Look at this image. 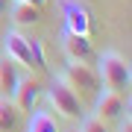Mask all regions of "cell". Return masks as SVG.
I'll return each mask as SVG.
<instances>
[{"label":"cell","mask_w":132,"mask_h":132,"mask_svg":"<svg viewBox=\"0 0 132 132\" xmlns=\"http://www.w3.org/2000/svg\"><path fill=\"white\" fill-rule=\"evenodd\" d=\"M24 3H32V6H38V9H44V6H47V0H24Z\"/></svg>","instance_id":"e0dca14e"},{"label":"cell","mask_w":132,"mask_h":132,"mask_svg":"<svg viewBox=\"0 0 132 132\" xmlns=\"http://www.w3.org/2000/svg\"><path fill=\"white\" fill-rule=\"evenodd\" d=\"M62 18H65V29L68 32H79V35H91V12L85 9L79 0H59Z\"/></svg>","instance_id":"5b68a950"},{"label":"cell","mask_w":132,"mask_h":132,"mask_svg":"<svg viewBox=\"0 0 132 132\" xmlns=\"http://www.w3.org/2000/svg\"><path fill=\"white\" fill-rule=\"evenodd\" d=\"M126 109H129V103L123 100L120 91L103 88V91H97V94H94V114H97L103 123H109V120H120Z\"/></svg>","instance_id":"277c9868"},{"label":"cell","mask_w":132,"mask_h":132,"mask_svg":"<svg viewBox=\"0 0 132 132\" xmlns=\"http://www.w3.org/2000/svg\"><path fill=\"white\" fill-rule=\"evenodd\" d=\"M27 132H59V123L50 112H41V109H32L29 112V126Z\"/></svg>","instance_id":"8fae6325"},{"label":"cell","mask_w":132,"mask_h":132,"mask_svg":"<svg viewBox=\"0 0 132 132\" xmlns=\"http://www.w3.org/2000/svg\"><path fill=\"white\" fill-rule=\"evenodd\" d=\"M73 132H79V129H73Z\"/></svg>","instance_id":"ac0fdd59"},{"label":"cell","mask_w":132,"mask_h":132,"mask_svg":"<svg viewBox=\"0 0 132 132\" xmlns=\"http://www.w3.org/2000/svg\"><path fill=\"white\" fill-rule=\"evenodd\" d=\"M29 41V59H32L35 71H47V56H44V44L41 38H27Z\"/></svg>","instance_id":"4fadbf2b"},{"label":"cell","mask_w":132,"mask_h":132,"mask_svg":"<svg viewBox=\"0 0 132 132\" xmlns=\"http://www.w3.org/2000/svg\"><path fill=\"white\" fill-rule=\"evenodd\" d=\"M59 76L71 85L73 91L79 88L82 94H97V91H100V76H97V71L88 65V62H71V59H68L65 71H62Z\"/></svg>","instance_id":"3957f363"},{"label":"cell","mask_w":132,"mask_h":132,"mask_svg":"<svg viewBox=\"0 0 132 132\" xmlns=\"http://www.w3.org/2000/svg\"><path fill=\"white\" fill-rule=\"evenodd\" d=\"M9 6H12V0H0V18L9 15Z\"/></svg>","instance_id":"2e32d148"},{"label":"cell","mask_w":132,"mask_h":132,"mask_svg":"<svg viewBox=\"0 0 132 132\" xmlns=\"http://www.w3.org/2000/svg\"><path fill=\"white\" fill-rule=\"evenodd\" d=\"M79 132H109V129H106V123L100 120L97 114H85V118H82Z\"/></svg>","instance_id":"5bb4252c"},{"label":"cell","mask_w":132,"mask_h":132,"mask_svg":"<svg viewBox=\"0 0 132 132\" xmlns=\"http://www.w3.org/2000/svg\"><path fill=\"white\" fill-rule=\"evenodd\" d=\"M0 44H3L6 56H9L12 62H18V65H24V68H32V59H29V41H27V35H21V29H9Z\"/></svg>","instance_id":"ba28073f"},{"label":"cell","mask_w":132,"mask_h":132,"mask_svg":"<svg viewBox=\"0 0 132 132\" xmlns=\"http://www.w3.org/2000/svg\"><path fill=\"white\" fill-rule=\"evenodd\" d=\"M41 91H44V85L38 82L35 76H21L18 88H15V94H12L15 109H18L21 114H29L38 106V100H41Z\"/></svg>","instance_id":"8992f818"},{"label":"cell","mask_w":132,"mask_h":132,"mask_svg":"<svg viewBox=\"0 0 132 132\" xmlns=\"http://www.w3.org/2000/svg\"><path fill=\"white\" fill-rule=\"evenodd\" d=\"M62 50H65V56L71 62H91V59H94L91 35H79V32L62 29Z\"/></svg>","instance_id":"52a82bcc"},{"label":"cell","mask_w":132,"mask_h":132,"mask_svg":"<svg viewBox=\"0 0 132 132\" xmlns=\"http://www.w3.org/2000/svg\"><path fill=\"white\" fill-rule=\"evenodd\" d=\"M47 100H50L53 112H59V118H68V120L82 118V100L62 76H53V82L47 88Z\"/></svg>","instance_id":"7a4b0ae2"},{"label":"cell","mask_w":132,"mask_h":132,"mask_svg":"<svg viewBox=\"0 0 132 132\" xmlns=\"http://www.w3.org/2000/svg\"><path fill=\"white\" fill-rule=\"evenodd\" d=\"M18 118H21V112L15 109V103L9 97H0V132H12L18 126Z\"/></svg>","instance_id":"7c38bea8"},{"label":"cell","mask_w":132,"mask_h":132,"mask_svg":"<svg viewBox=\"0 0 132 132\" xmlns=\"http://www.w3.org/2000/svg\"><path fill=\"white\" fill-rule=\"evenodd\" d=\"M120 132H132V118L126 112V118H120Z\"/></svg>","instance_id":"9a60e30c"},{"label":"cell","mask_w":132,"mask_h":132,"mask_svg":"<svg viewBox=\"0 0 132 132\" xmlns=\"http://www.w3.org/2000/svg\"><path fill=\"white\" fill-rule=\"evenodd\" d=\"M21 82V73H18V62H12L9 56L0 59V97H9L15 94V88H18Z\"/></svg>","instance_id":"30bf717a"},{"label":"cell","mask_w":132,"mask_h":132,"mask_svg":"<svg viewBox=\"0 0 132 132\" xmlns=\"http://www.w3.org/2000/svg\"><path fill=\"white\" fill-rule=\"evenodd\" d=\"M9 18L15 21V27H32V24L41 21V9L32 6V3H24V0H12Z\"/></svg>","instance_id":"9c48e42d"},{"label":"cell","mask_w":132,"mask_h":132,"mask_svg":"<svg viewBox=\"0 0 132 132\" xmlns=\"http://www.w3.org/2000/svg\"><path fill=\"white\" fill-rule=\"evenodd\" d=\"M97 76H100V82H103L106 88L120 91V94L132 85V71H129L126 59H123L120 53H114V50L100 53V59H97Z\"/></svg>","instance_id":"6da1fadb"}]
</instances>
